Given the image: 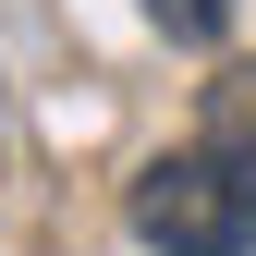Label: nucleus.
Masks as SVG:
<instances>
[{"mask_svg":"<svg viewBox=\"0 0 256 256\" xmlns=\"http://www.w3.org/2000/svg\"><path fill=\"white\" fill-rule=\"evenodd\" d=\"M146 256H256V158H220V146H171L134 171L122 196Z\"/></svg>","mask_w":256,"mask_h":256,"instance_id":"obj_1","label":"nucleus"},{"mask_svg":"<svg viewBox=\"0 0 256 256\" xmlns=\"http://www.w3.org/2000/svg\"><path fill=\"white\" fill-rule=\"evenodd\" d=\"M196 146H220V158H256V61H232V74L196 98Z\"/></svg>","mask_w":256,"mask_h":256,"instance_id":"obj_2","label":"nucleus"},{"mask_svg":"<svg viewBox=\"0 0 256 256\" xmlns=\"http://www.w3.org/2000/svg\"><path fill=\"white\" fill-rule=\"evenodd\" d=\"M146 24L171 49H220V37H232V0H146Z\"/></svg>","mask_w":256,"mask_h":256,"instance_id":"obj_3","label":"nucleus"}]
</instances>
